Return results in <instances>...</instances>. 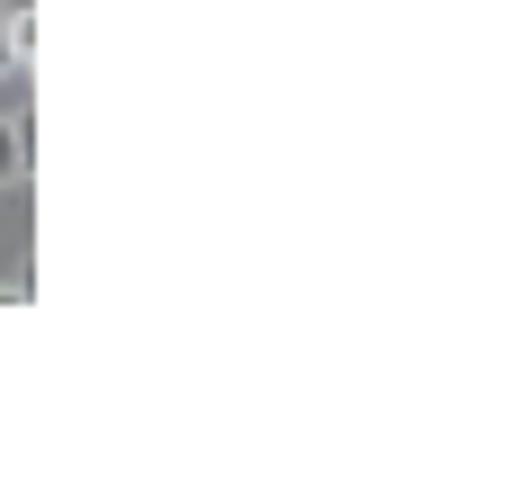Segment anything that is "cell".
I'll use <instances>...</instances> for the list:
<instances>
[{
    "instance_id": "2",
    "label": "cell",
    "mask_w": 512,
    "mask_h": 494,
    "mask_svg": "<svg viewBox=\"0 0 512 494\" xmlns=\"http://www.w3.org/2000/svg\"><path fill=\"white\" fill-rule=\"evenodd\" d=\"M0 117H27V54L0 63Z\"/></svg>"
},
{
    "instance_id": "1",
    "label": "cell",
    "mask_w": 512,
    "mask_h": 494,
    "mask_svg": "<svg viewBox=\"0 0 512 494\" xmlns=\"http://www.w3.org/2000/svg\"><path fill=\"white\" fill-rule=\"evenodd\" d=\"M36 171V144H27V117H0V189H18Z\"/></svg>"
},
{
    "instance_id": "3",
    "label": "cell",
    "mask_w": 512,
    "mask_h": 494,
    "mask_svg": "<svg viewBox=\"0 0 512 494\" xmlns=\"http://www.w3.org/2000/svg\"><path fill=\"white\" fill-rule=\"evenodd\" d=\"M9 18H36V0H9Z\"/></svg>"
}]
</instances>
